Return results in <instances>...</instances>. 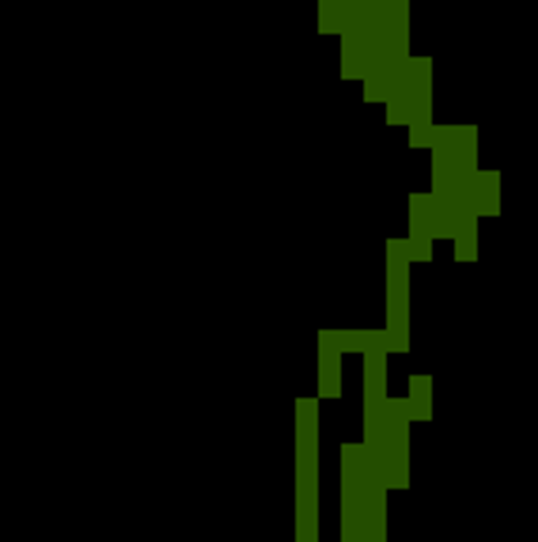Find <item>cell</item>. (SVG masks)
Returning a JSON list of instances; mask_svg holds the SVG:
<instances>
[{"label": "cell", "mask_w": 538, "mask_h": 542, "mask_svg": "<svg viewBox=\"0 0 538 542\" xmlns=\"http://www.w3.org/2000/svg\"><path fill=\"white\" fill-rule=\"evenodd\" d=\"M432 126H410V148H432Z\"/></svg>", "instance_id": "13"}, {"label": "cell", "mask_w": 538, "mask_h": 542, "mask_svg": "<svg viewBox=\"0 0 538 542\" xmlns=\"http://www.w3.org/2000/svg\"><path fill=\"white\" fill-rule=\"evenodd\" d=\"M342 357L345 353L334 345L330 330H318V398H342Z\"/></svg>", "instance_id": "8"}, {"label": "cell", "mask_w": 538, "mask_h": 542, "mask_svg": "<svg viewBox=\"0 0 538 542\" xmlns=\"http://www.w3.org/2000/svg\"><path fill=\"white\" fill-rule=\"evenodd\" d=\"M455 258L459 262H474L478 258V220H466L463 228L455 231Z\"/></svg>", "instance_id": "12"}, {"label": "cell", "mask_w": 538, "mask_h": 542, "mask_svg": "<svg viewBox=\"0 0 538 542\" xmlns=\"http://www.w3.org/2000/svg\"><path fill=\"white\" fill-rule=\"evenodd\" d=\"M410 262H432V209H428V190H413L410 194Z\"/></svg>", "instance_id": "7"}, {"label": "cell", "mask_w": 538, "mask_h": 542, "mask_svg": "<svg viewBox=\"0 0 538 542\" xmlns=\"http://www.w3.org/2000/svg\"><path fill=\"white\" fill-rule=\"evenodd\" d=\"M296 542H318V398H296Z\"/></svg>", "instance_id": "2"}, {"label": "cell", "mask_w": 538, "mask_h": 542, "mask_svg": "<svg viewBox=\"0 0 538 542\" xmlns=\"http://www.w3.org/2000/svg\"><path fill=\"white\" fill-rule=\"evenodd\" d=\"M383 482L387 490H410V406L405 398L383 402Z\"/></svg>", "instance_id": "6"}, {"label": "cell", "mask_w": 538, "mask_h": 542, "mask_svg": "<svg viewBox=\"0 0 538 542\" xmlns=\"http://www.w3.org/2000/svg\"><path fill=\"white\" fill-rule=\"evenodd\" d=\"M357 0H318V35H337L345 12Z\"/></svg>", "instance_id": "11"}, {"label": "cell", "mask_w": 538, "mask_h": 542, "mask_svg": "<svg viewBox=\"0 0 538 542\" xmlns=\"http://www.w3.org/2000/svg\"><path fill=\"white\" fill-rule=\"evenodd\" d=\"M470 201L478 216H500V171H481L470 179Z\"/></svg>", "instance_id": "9"}, {"label": "cell", "mask_w": 538, "mask_h": 542, "mask_svg": "<svg viewBox=\"0 0 538 542\" xmlns=\"http://www.w3.org/2000/svg\"><path fill=\"white\" fill-rule=\"evenodd\" d=\"M410 421H432V375L428 372H417L410 375Z\"/></svg>", "instance_id": "10"}, {"label": "cell", "mask_w": 538, "mask_h": 542, "mask_svg": "<svg viewBox=\"0 0 538 542\" xmlns=\"http://www.w3.org/2000/svg\"><path fill=\"white\" fill-rule=\"evenodd\" d=\"M391 353H410V243L387 239V326Z\"/></svg>", "instance_id": "5"}, {"label": "cell", "mask_w": 538, "mask_h": 542, "mask_svg": "<svg viewBox=\"0 0 538 542\" xmlns=\"http://www.w3.org/2000/svg\"><path fill=\"white\" fill-rule=\"evenodd\" d=\"M342 80H364L394 38V0H357L342 19Z\"/></svg>", "instance_id": "1"}, {"label": "cell", "mask_w": 538, "mask_h": 542, "mask_svg": "<svg viewBox=\"0 0 538 542\" xmlns=\"http://www.w3.org/2000/svg\"><path fill=\"white\" fill-rule=\"evenodd\" d=\"M387 126H432V57L410 53L387 95Z\"/></svg>", "instance_id": "3"}, {"label": "cell", "mask_w": 538, "mask_h": 542, "mask_svg": "<svg viewBox=\"0 0 538 542\" xmlns=\"http://www.w3.org/2000/svg\"><path fill=\"white\" fill-rule=\"evenodd\" d=\"M478 175V126H432V186H463Z\"/></svg>", "instance_id": "4"}]
</instances>
